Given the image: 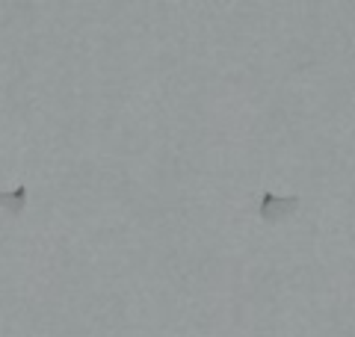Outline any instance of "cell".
<instances>
[{
    "label": "cell",
    "instance_id": "obj_2",
    "mask_svg": "<svg viewBox=\"0 0 355 337\" xmlns=\"http://www.w3.org/2000/svg\"><path fill=\"white\" fill-rule=\"evenodd\" d=\"M24 201H27V189L24 187H15L12 193H0V205H3L9 213H21Z\"/></svg>",
    "mask_w": 355,
    "mask_h": 337
},
{
    "label": "cell",
    "instance_id": "obj_1",
    "mask_svg": "<svg viewBox=\"0 0 355 337\" xmlns=\"http://www.w3.org/2000/svg\"><path fill=\"white\" fill-rule=\"evenodd\" d=\"M296 207V198H284V201H279L272 193L270 196H263V201H261V213L266 219H272V216H279V213H284V210H293Z\"/></svg>",
    "mask_w": 355,
    "mask_h": 337
}]
</instances>
